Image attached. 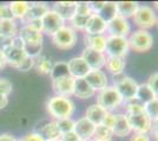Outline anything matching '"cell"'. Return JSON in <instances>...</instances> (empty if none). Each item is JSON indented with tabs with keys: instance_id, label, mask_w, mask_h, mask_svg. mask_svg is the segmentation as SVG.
Segmentation results:
<instances>
[{
	"instance_id": "obj_7",
	"label": "cell",
	"mask_w": 158,
	"mask_h": 141,
	"mask_svg": "<svg viewBox=\"0 0 158 141\" xmlns=\"http://www.w3.org/2000/svg\"><path fill=\"white\" fill-rule=\"evenodd\" d=\"M53 45L59 49H70L77 42V33L72 27H61L52 37Z\"/></svg>"
},
{
	"instance_id": "obj_39",
	"label": "cell",
	"mask_w": 158,
	"mask_h": 141,
	"mask_svg": "<svg viewBox=\"0 0 158 141\" xmlns=\"http://www.w3.org/2000/svg\"><path fill=\"white\" fill-rule=\"evenodd\" d=\"M0 20H14L8 5H0Z\"/></svg>"
},
{
	"instance_id": "obj_31",
	"label": "cell",
	"mask_w": 158,
	"mask_h": 141,
	"mask_svg": "<svg viewBox=\"0 0 158 141\" xmlns=\"http://www.w3.org/2000/svg\"><path fill=\"white\" fill-rule=\"evenodd\" d=\"M98 15L100 18H103L106 22L111 21L113 18H116L118 14H117V7H116V2L113 1H105L103 8L99 11Z\"/></svg>"
},
{
	"instance_id": "obj_48",
	"label": "cell",
	"mask_w": 158,
	"mask_h": 141,
	"mask_svg": "<svg viewBox=\"0 0 158 141\" xmlns=\"http://www.w3.org/2000/svg\"><path fill=\"white\" fill-rule=\"evenodd\" d=\"M150 133L152 134V136L158 141V119L153 120L151 122V128H150Z\"/></svg>"
},
{
	"instance_id": "obj_55",
	"label": "cell",
	"mask_w": 158,
	"mask_h": 141,
	"mask_svg": "<svg viewBox=\"0 0 158 141\" xmlns=\"http://www.w3.org/2000/svg\"><path fill=\"white\" fill-rule=\"evenodd\" d=\"M51 141H61V140H51Z\"/></svg>"
},
{
	"instance_id": "obj_51",
	"label": "cell",
	"mask_w": 158,
	"mask_h": 141,
	"mask_svg": "<svg viewBox=\"0 0 158 141\" xmlns=\"http://www.w3.org/2000/svg\"><path fill=\"white\" fill-rule=\"evenodd\" d=\"M7 104H8V99H7V96L0 94V109H2V108L6 107Z\"/></svg>"
},
{
	"instance_id": "obj_28",
	"label": "cell",
	"mask_w": 158,
	"mask_h": 141,
	"mask_svg": "<svg viewBox=\"0 0 158 141\" xmlns=\"http://www.w3.org/2000/svg\"><path fill=\"white\" fill-rule=\"evenodd\" d=\"M155 98H157L155 93L152 92V89L149 87L148 84H140L137 88V93H136V100L140 102L142 105H144L149 101L153 100Z\"/></svg>"
},
{
	"instance_id": "obj_18",
	"label": "cell",
	"mask_w": 158,
	"mask_h": 141,
	"mask_svg": "<svg viewBox=\"0 0 158 141\" xmlns=\"http://www.w3.org/2000/svg\"><path fill=\"white\" fill-rule=\"evenodd\" d=\"M63 20L71 21L77 12V2L76 1H59L56 2L53 10Z\"/></svg>"
},
{
	"instance_id": "obj_50",
	"label": "cell",
	"mask_w": 158,
	"mask_h": 141,
	"mask_svg": "<svg viewBox=\"0 0 158 141\" xmlns=\"http://www.w3.org/2000/svg\"><path fill=\"white\" fill-rule=\"evenodd\" d=\"M0 141H17V140H15V138H14L13 135L5 133V134L0 135Z\"/></svg>"
},
{
	"instance_id": "obj_13",
	"label": "cell",
	"mask_w": 158,
	"mask_h": 141,
	"mask_svg": "<svg viewBox=\"0 0 158 141\" xmlns=\"http://www.w3.org/2000/svg\"><path fill=\"white\" fill-rule=\"evenodd\" d=\"M81 58L84 59L90 69H102L105 66L106 55L105 53H100L97 51H93L91 48H84Z\"/></svg>"
},
{
	"instance_id": "obj_17",
	"label": "cell",
	"mask_w": 158,
	"mask_h": 141,
	"mask_svg": "<svg viewBox=\"0 0 158 141\" xmlns=\"http://www.w3.org/2000/svg\"><path fill=\"white\" fill-rule=\"evenodd\" d=\"M106 29L107 22L103 18H100L98 14H92L86 22L84 32L89 35H105Z\"/></svg>"
},
{
	"instance_id": "obj_53",
	"label": "cell",
	"mask_w": 158,
	"mask_h": 141,
	"mask_svg": "<svg viewBox=\"0 0 158 141\" xmlns=\"http://www.w3.org/2000/svg\"><path fill=\"white\" fill-rule=\"evenodd\" d=\"M153 6H155V8L158 11V1H155V2H153Z\"/></svg>"
},
{
	"instance_id": "obj_2",
	"label": "cell",
	"mask_w": 158,
	"mask_h": 141,
	"mask_svg": "<svg viewBox=\"0 0 158 141\" xmlns=\"http://www.w3.org/2000/svg\"><path fill=\"white\" fill-rule=\"evenodd\" d=\"M112 86L118 91V93L120 94L124 102H130L132 100H136L138 84L135 79H132L131 76H126V75L114 76V81H113Z\"/></svg>"
},
{
	"instance_id": "obj_34",
	"label": "cell",
	"mask_w": 158,
	"mask_h": 141,
	"mask_svg": "<svg viewBox=\"0 0 158 141\" xmlns=\"http://www.w3.org/2000/svg\"><path fill=\"white\" fill-rule=\"evenodd\" d=\"M50 75H51V79L52 80L70 75V73H69V67H67V62H57V64H54L52 69H51Z\"/></svg>"
},
{
	"instance_id": "obj_37",
	"label": "cell",
	"mask_w": 158,
	"mask_h": 141,
	"mask_svg": "<svg viewBox=\"0 0 158 141\" xmlns=\"http://www.w3.org/2000/svg\"><path fill=\"white\" fill-rule=\"evenodd\" d=\"M56 122L61 135L73 132L74 129V121L72 119H61V120H56Z\"/></svg>"
},
{
	"instance_id": "obj_24",
	"label": "cell",
	"mask_w": 158,
	"mask_h": 141,
	"mask_svg": "<svg viewBox=\"0 0 158 141\" xmlns=\"http://www.w3.org/2000/svg\"><path fill=\"white\" fill-rule=\"evenodd\" d=\"M86 48H91L93 51H97L100 53L105 52L106 46V35H84Z\"/></svg>"
},
{
	"instance_id": "obj_27",
	"label": "cell",
	"mask_w": 158,
	"mask_h": 141,
	"mask_svg": "<svg viewBox=\"0 0 158 141\" xmlns=\"http://www.w3.org/2000/svg\"><path fill=\"white\" fill-rule=\"evenodd\" d=\"M39 134L45 139V141L60 140V138H61V134H60L56 121H51V122L46 123L44 127L41 128Z\"/></svg>"
},
{
	"instance_id": "obj_32",
	"label": "cell",
	"mask_w": 158,
	"mask_h": 141,
	"mask_svg": "<svg viewBox=\"0 0 158 141\" xmlns=\"http://www.w3.org/2000/svg\"><path fill=\"white\" fill-rule=\"evenodd\" d=\"M34 67L35 69L41 74H50L52 69L53 65L51 60H48L47 58L44 57H37L34 58Z\"/></svg>"
},
{
	"instance_id": "obj_23",
	"label": "cell",
	"mask_w": 158,
	"mask_h": 141,
	"mask_svg": "<svg viewBox=\"0 0 158 141\" xmlns=\"http://www.w3.org/2000/svg\"><path fill=\"white\" fill-rule=\"evenodd\" d=\"M94 94H96V92L86 82L85 79H76L73 95H76L78 99L85 100V99H89V98H92Z\"/></svg>"
},
{
	"instance_id": "obj_3",
	"label": "cell",
	"mask_w": 158,
	"mask_h": 141,
	"mask_svg": "<svg viewBox=\"0 0 158 141\" xmlns=\"http://www.w3.org/2000/svg\"><path fill=\"white\" fill-rule=\"evenodd\" d=\"M127 41H129V47L132 51L138 53L148 52L153 46V37L151 33L146 29H140V28L130 33V35L127 37Z\"/></svg>"
},
{
	"instance_id": "obj_16",
	"label": "cell",
	"mask_w": 158,
	"mask_h": 141,
	"mask_svg": "<svg viewBox=\"0 0 158 141\" xmlns=\"http://www.w3.org/2000/svg\"><path fill=\"white\" fill-rule=\"evenodd\" d=\"M67 67L70 75L74 79H85V76L91 71L81 57L72 58L67 62Z\"/></svg>"
},
{
	"instance_id": "obj_56",
	"label": "cell",
	"mask_w": 158,
	"mask_h": 141,
	"mask_svg": "<svg viewBox=\"0 0 158 141\" xmlns=\"http://www.w3.org/2000/svg\"><path fill=\"white\" fill-rule=\"evenodd\" d=\"M157 25H158V15H157Z\"/></svg>"
},
{
	"instance_id": "obj_15",
	"label": "cell",
	"mask_w": 158,
	"mask_h": 141,
	"mask_svg": "<svg viewBox=\"0 0 158 141\" xmlns=\"http://www.w3.org/2000/svg\"><path fill=\"white\" fill-rule=\"evenodd\" d=\"M85 80L94 92H100L102 89L109 86L107 75L102 69H91L85 76Z\"/></svg>"
},
{
	"instance_id": "obj_19",
	"label": "cell",
	"mask_w": 158,
	"mask_h": 141,
	"mask_svg": "<svg viewBox=\"0 0 158 141\" xmlns=\"http://www.w3.org/2000/svg\"><path fill=\"white\" fill-rule=\"evenodd\" d=\"M113 136H118V138H124L132 133L131 127L129 125V121L125 114H116V120L112 127Z\"/></svg>"
},
{
	"instance_id": "obj_29",
	"label": "cell",
	"mask_w": 158,
	"mask_h": 141,
	"mask_svg": "<svg viewBox=\"0 0 158 141\" xmlns=\"http://www.w3.org/2000/svg\"><path fill=\"white\" fill-rule=\"evenodd\" d=\"M18 28L17 24L14 20H0V35L6 38V39H12L17 37Z\"/></svg>"
},
{
	"instance_id": "obj_36",
	"label": "cell",
	"mask_w": 158,
	"mask_h": 141,
	"mask_svg": "<svg viewBox=\"0 0 158 141\" xmlns=\"http://www.w3.org/2000/svg\"><path fill=\"white\" fill-rule=\"evenodd\" d=\"M144 113L148 115V118L151 121L158 119V98H155L153 100L149 101L143 105Z\"/></svg>"
},
{
	"instance_id": "obj_12",
	"label": "cell",
	"mask_w": 158,
	"mask_h": 141,
	"mask_svg": "<svg viewBox=\"0 0 158 141\" xmlns=\"http://www.w3.org/2000/svg\"><path fill=\"white\" fill-rule=\"evenodd\" d=\"M94 131H96V125H93L92 122L85 116L74 121L73 132L77 134L80 141H92Z\"/></svg>"
},
{
	"instance_id": "obj_47",
	"label": "cell",
	"mask_w": 158,
	"mask_h": 141,
	"mask_svg": "<svg viewBox=\"0 0 158 141\" xmlns=\"http://www.w3.org/2000/svg\"><path fill=\"white\" fill-rule=\"evenodd\" d=\"M24 141H45V139L39 133H31L24 139Z\"/></svg>"
},
{
	"instance_id": "obj_4",
	"label": "cell",
	"mask_w": 158,
	"mask_h": 141,
	"mask_svg": "<svg viewBox=\"0 0 158 141\" xmlns=\"http://www.w3.org/2000/svg\"><path fill=\"white\" fill-rule=\"evenodd\" d=\"M124 101L122 99L118 91L113 86H107L102 89L97 94V102L103 108H105L107 112H112L116 108H118Z\"/></svg>"
},
{
	"instance_id": "obj_43",
	"label": "cell",
	"mask_w": 158,
	"mask_h": 141,
	"mask_svg": "<svg viewBox=\"0 0 158 141\" xmlns=\"http://www.w3.org/2000/svg\"><path fill=\"white\" fill-rule=\"evenodd\" d=\"M114 120H116V114H113L112 112H109L102 125H104V126H106V127H109V128H111L112 129L113 123H114Z\"/></svg>"
},
{
	"instance_id": "obj_40",
	"label": "cell",
	"mask_w": 158,
	"mask_h": 141,
	"mask_svg": "<svg viewBox=\"0 0 158 141\" xmlns=\"http://www.w3.org/2000/svg\"><path fill=\"white\" fill-rule=\"evenodd\" d=\"M146 84L149 85V87L151 88L152 92H153L155 95L158 98V72L151 74V75L149 76V79H148V82H146Z\"/></svg>"
},
{
	"instance_id": "obj_33",
	"label": "cell",
	"mask_w": 158,
	"mask_h": 141,
	"mask_svg": "<svg viewBox=\"0 0 158 141\" xmlns=\"http://www.w3.org/2000/svg\"><path fill=\"white\" fill-rule=\"evenodd\" d=\"M93 13H78L76 12L74 17L71 20V25H72V28L74 29H80V31H84V28L86 26V22L90 19V17L92 15Z\"/></svg>"
},
{
	"instance_id": "obj_41",
	"label": "cell",
	"mask_w": 158,
	"mask_h": 141,
	"mask_svg": "<svg viewBox=\"0 0 158 141\" xmlns=\"http://www.w3.org/2000/svg\"><path fill=\"white\" fill-rule=\"evenodd\" d=\"M33 66H34V59L31 58V57H27L26 59L20 64V66L17 68V69H19L21 72H27V71H30Z\"/></svg>"
},
{
	"instance_id": "obj_45",
	"label": "cell",
	"mask_w": 158,
	"mask_h": 141,
	"mask_svg": "<svg viewBox=\"0 0 158 141\" xmlns=\"http://www.w3.org/2000/svg\"><path fill=\"white\" fill-rule=\"evenodd\" d=\"M90 4V8H91V11H92L93 14H98L99 11L103 8L104 6V4H105V1H92V2H89Z\"/></svg>"
},
{
	"instance_id": "obj_6",
	"label": "cell",
	"mask_w": 158,
	"mask_h": 141,
	"mask_svg": "<svg viewBox=\"0 0 158 141\" xmlns=\"http://www.w3.org/2000/svg\"><path fill=\"white\" fill-rule=\"evenodd\" d=\"M133 22L140 27V29L151 28L155 25H157V13L151 6L148 5H139L135 15L132 17Z\"/></svg>"
},
{
	"instance_id": "obj_46",
	"label": "cell",
	"mask_w": 158,
	"mask_h": 141,
	"mask_svg": "<svg viewBox=\"0 0 158 141\" xmlns=\"http://www.w3.org/2000/svg\"><path fill=\"white\" fill-rule=\"evenodd\" d=\"M61 141H80L77 134L74 132H70V133H66V134H63L61 138H60Z\"/></svg>"
},
{
	"instance_id": "obj_11",
	"label": "cell",
	"mask_w": 158,
	"mask_h": 141,
	"mask_svg": "<svg viewBox=\"0 0 158 141\" xmlns=\"http://www.w3.org/2000/svg\"><path fill=\"white\" fill-rule=\"evenodd\" d=\"M74 82H76V79L72 78L71 75L54 79V80H52L53 92L56 93V95H58V96L70 98L71 95H73Z\"/></svg>"
},
{
	"instance_id": "obj_52",
	"label": "cell",
	"mask_w": 158,
	"mask_h": 141,
	"mask_svg": "<svg viewBox=\"0 0 158 141\" xmlns=\"http://www.w3.org/2000/svg\"><path fill=\"white\" fill-rule=\"evenodd\" d=\"M6 59H5V57H4V53L0 51V69L1 68H4L5 66H6Z\"/></svg>"
},
{
	"instance_id": "obj_9",
	"label": "cell",
	"mask_w": 158,
	"mask_h": 141,
	"mask_svg": "<svg viewBox=\"0 0 158 141\" xmlns=\"http://www.w3.org/2000/svg\"><path fill=\"white\" fill-rule=\"evenodd\" d=\"M41 24H43V31L41 32L47 34V35H51V37H53L61 27L65 26V21L52 10H50L43 17Z\"/></svg>"
},
{
	"instance_id": "obj_54",
	"label": "cell",
	"mask_w": 158,
	"mask_h": 141,
	"mask_svg": "<svg viewBox=\"0 0 158 141\" xmlns=\"http://www.w3.org/2000/svg\"><path fill=\"white\" fill-rule=\"evenodd\" d=\"M92 141H112V140H92Z\"/></svg>"
},
{
	"instance_id": "obj_8",
	"label": "cell",
	"mask_w": 158,
	"mask_h": 141,
	"mask_svg": "<svg viewBox=\"0 0 158 141\" xmlns=\"http://www.w3.org/2000/svg\"><path fill=\"white\" fill-rule=\"evenodd\" d=\"M129 121V125L131 127V131L133 133H150L152 121L148 118V115L143 112H137V113H130L125 114Z\"/></svg>"
},
{
	"instance_id": "obj_25",
	"label": "cell",
	"mask_w": 158,
	"mask_h": 141,
	"mask_svg": "<svg viewBox=\"0 0 158 141\" xmlns=\"http://www.w3.org/2000/svg\"><path fill=\"white\" fill-rule=\"evenodd\" d=\"M116 7H117V14L122 18H132L137 8L139 7V4L136 1H117L116 2Z\"/></svg>"
},
{
	"instance_id": "obj_44",
	"label": "cell",
	"mask_w": 158,
	"mask_h": 141,
	"mask_svg": "<svg viewBox=\"0 0 158 141\" xmlns=\"http://www.w3.org/2000/svg\"><path fill=\"white\" fill-rule=\"evenodd\" d=\"M130 141H151V138L145 133H133L130 138Z\"/></svg>"
},
{
	"instance_id": "obj_20",
	"label": "cell",
	"mask_w": 158,
	"mask_h": 141,
	"mask_svg": "<svg viewBox=\"0 0 158 141\" xmlns=\"http://www.w3.org/2000/svg\"><path fill=\"white\" fill-rule=\"evenodd\" d=\"M107 111L105 108H103L100 105L98 104H93L91 106L86 108L85 112V118H87L89 120L92 122L93 125L98 126V125H102L103 121L105 119V116L107 115Z\"/></svg>"
},
{
	"instance_id": "obj_1",
	"label": "cell",
	"mask_w": 158,
	"mask_h": 141,
	"mask_svg": "<svg viewBox=\"0 0 158 141\" xmlns=\"http://www.w3.org/2000/svg\"><path fill=\"white\" fill-rule=\"evenodd\" d=\"M46 108L50 115L53 116L56 120H61V119H71V116L76 111V105L70 98L54 95L47 101Z\"/></svg>"
},
{
	"instance_id": "obj_14",
	"label": "cell",
	"mask_w": 158,
	"mask_h": 141,
	"mask_svg": "<svg viewBox=\"0 0 158 141\" xmlns=\"http://www.w3.org/2000/svg\"><path fill=\"white\" fill-rule=\"evenodd\" d=\"M1 52L4 53V57H5V59H6L7 64L15 68L19 67L20 64L27 58L24 48L14 47V46H12L11 44H8Z\"/></svg>"
},
{
	"instance_id": "obj_22",
	"label": "cell",
	"mask_w": 158,
	"mask_h": 141,
	"mask_svg": "<svg viewBox=\"0 0 158 141\" xmlns=\"http://www.w3.org/2000/svg\"><path fill=\"white\" fill-rule=\"evenodd\" d=\"M126 62L124 58H117V57H106L105 66L106 71L111 73L113 76L123 75V72L125 69Z\"/></svg>"
},
{
	"instance_id": "obj_26",
	"label": "cell",
	"mask_w": 158,
	"mask_h": 141,
	"mask_svg": "<svg viewBox=\"0 0 158 141\" xmlns=\"http://www.w3.org/2000/svg\"><path fill=\"white\" fill-rule=\"evenodd\" d=\"M50 11V7L47 6L46 4L44 2H34L30 5L28 8V12H27L26 17H25V20H35V19H43V17L45 15Z\"/></svg>"
},
{
	"instance_id": "obj_38",
	"label": "cell",
	"mask_w": 158,
	"mask_h": 141,
	"mask_svg": "<svg viewBox=\"0 0 158 141\" xmlns=\"http://www.w3.org/2000/svg\"><path fill=\"white\" fill-rule=\"evenodd\" d=\"M12 92V84L7 79H0V94L8 96Z\"/></svg>"
},
{
	"instance_id": "obj_5",
	"label": "cell",
	"mask_w": 158,
	"mask_h": 141,
	"mask_svg": "<svg viewBox=\"0 0 158 141\" xmlns=\"http://www.w3.org/2000/svg\"><path fill=\"white\" fill-rule=\"evenodd\" d=\"M129 49L130 47L127 38L106 35V46L104 52L106 57H117L125 59V57L129 53Z\"/></svg>"
},
{
	"instance_id": "obj_21",
	"label": "cell",
	"mask_w": 158,
	"mask_h": 141,
	"mask_svg": "<svg viewBox=\"0 0 158 141\" xmlns=\"http://www.w3.org/2000/svg\"><path fill=\"white\" fill-rule=\"evenodd\" d=\"M19 37L24 41L25 45H41L43 44V33L34 31L26 25L20 29Z\"/></svg>"
},
{
	"instance_id": "obj_10",
	"label": "cell",
	"mask_w": 158,
	"mask_h": 141,
	"mask_svg": "<svg viewBox=\"0 0 158 141\" xmlns=\"http://www.w3.org/2000/svg\"><path fill=\"white\" fill-rule=\"evenodd\" d=\"M106 33H107V35L127 38V35H130V33H131L130 22L125 18H122V17L117 15L116 18H113L111 21L107 22Z\"/></svg>"
},
{
	"instance_id": "obj_35",
	"label": "cell",
	"mask_w": 158,
	"mask_h": 141,
	"mask_svg": "<svg viewBox=\"0 0 158 141\" xmlns=\"http://www.w3.org/2000/svg\"><path fill=\"white\" fill-rule=\"evenodd\" d=\"M112 136H113V132L111 128L106 127L104 125H98L96 126L92 140H112Z\"/></svg>"
},
{
	"instance_id": "obj_30",
	"label": "cell",
	"mask_w": 158,
	"mask_h": 141,
	"mask_svg": "<svg viewBox=\"0 0 158 141\" xmlns=\"http://www.w3.org/2000/svg\"><path fill=\"white\" fill-rule=\"evenodd\" d=\"M30 5L31 4L27 1H13V2L8 4L11 12L13 14V18H18V19H25Z\"/></svg>"
},
{
	"instance_id": "obj_42",
	"label": "cell",
	"mask_w": 158,
	"mask_h": 141,
	"mask_svg": "<svg viewBox=\"0 0 158 141\" xmlns=\"http://www.w3.org/2000/svg\"><path fill=\"white\" fill-rule=\"evenodd\" d=\"M26 26H28L30 28H32L34 31L41 32L43 31V24H41V19H35V20H30L26 22ZM43 33V32H41Z\"/></svg>"
},
{
	"instance_id": "obj_49",
	"label": "cell",
	"mask_w": 158,
	"mask_h": 141,
	"mask_svg": "<svg viewBox=\"0 0 158 141\" xmlns=\"http://www.w3.org/2000/svg\"><path fill=\"white\" fill-rule=\"evenodd\" d=\"M10 42H11V39H6V38H4V37L0 35V51H2Z\"/></svg>"
},
{
	"instance_id": "obj_57",
	"label": "cell",
	"mask_w": 158,
	"mask_h": 141,
	"mask_svg": "<svg viewBox=\"0 0 158 141\" xmlns=\"http://www.w3.org/2000/svg\"><path fill=\"white\" fill-rule=\"evenodd\" d=\"M17 141H24V140H17Z\"/></svg>"
}]
</instances>
